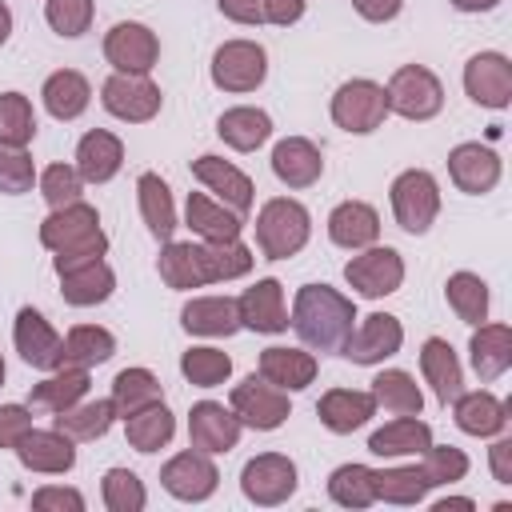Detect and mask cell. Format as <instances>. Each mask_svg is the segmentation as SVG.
Wrapping results in <instances>:
<instances>
[{"label": "cell", "mask_w": 512, "mask_h": 512, "mask_svg": "<svg viewBox=\"0 0 512 512\" xmlns=\"http://www.w3.org/2000/svg\"><path fill=\"white\" fill-rule=\"evenodd\" d=\"M328 496L340 508H372L376 504V468H368V464H340L328 476Z\"/></svg>", "instance_id": "cell-46"}, {"label": "cell", "mask_w": 512, "mask_h": 512, "mask_svg": "<svg viewBox=\"0 0 512 512\" xmlns=\"http://www.w3.org/2000/svg\"><path fill=\"white\" fill-rule=\"evenodd\" d=\"M216 132H220V140H224L228 148H236V152H256V148L272 136V116H268L264 108L240 104V108L220 112Z\"/></svg>", "instance_id": "cell-37"}, {"label": "cell", "mask_w": 512, "mask_h": 512, "mask_svg": "<svg viewBox=\"0 0 512 512\" xmlns=\"http://www.w3.org/2000/svg\"><path fill=\"white\" fill-rule=\"evenodd\" d=\"M388 196H392V216H396V224H400L404 232H412V236H424V232L436 224V216H440V184H436V176L424 172V168L400 172V176L392 180Z\"/></svg>", "instance_id": "cell-4"}, {"label": "cell", "mask_w": 512, "mask_h": 512, "mask_svg": "<svg viewBox=\"0 0 512 512\" xmlns=\"http://www.w3.org/2000/svg\"><path fill=\"white\" fill-rule=\"evenodd\" d=\"M272 172L288 188H312L324 176V156L308 136H284L272 148Z\"/></svg>", "instance_id": "cell-21"}, {"label": "cell", "mask_w": 512, "mask_h": 512, "mask_svg": "<svg viewBox=\"0 0 512 512\" xmlns=\"http://www.w3.org/2000/svg\"><path fill=\"white\" fill-rule=\"evenodd\" d=\"M448 176L460 192L468 196H484L500 184V156L480 144V140H468V144H456L448 152Z\"/></svg>", "instance_id": "cell-19"}, {"label": "cell", "mask_w": 512, "mask_h": 512, "mask_svg": "<svg viewBox=\"0 0 512 512\" xmlns=\"http://www.w3.org/2000/svg\"><path fill=\"white\" fill-rule=\"evenodd\" d=\"M500 0H452L456 12H492Z\"/></svg>", "instance_id": "cell-62"}, {"label": "cell", "mask_w": 512, "mask_h": 512, "mask_svg": "<svg viewBox=\"0 0 512 512\" xmlns=\"http://www.w3.org/2000/svg\"><path fill=\"white\" fill-rule=\"evenodd\" d=\"M240 312V328L252 332H288V304H284V288L280 280H256L252 288H244V296L236 300Z\"/></svg>", "instance_id": "cell-20"}, {"label": "cell", "mask_w": 512, "mask_h": 512, "mask_svg": "<svg viewBox=\"0 0 512 512\" xmlns=\"http://www.w3.org/2000/svg\"><path fill=\"white\" fill-rule=\"evenodd\" d=\"M40 96H44L48 116H56V120H76V116H84V108L92 104V84L84 80V72L60 68V72H52V76L44 80Z\"/></svg>", "instance_id": "cell-34"}, {"label": "cell", "mask_w": 512, "mask_h": 512, "mask_svg": "<svg viewBox=\"0 0 512 512\" xmlns=\"http://www.w3.org/2000/svg\"><path fill=\"white\" fill-rule=\"evenodd\" d=\"M432 508H436V512H448V508H460V512H472V508H476V500H468V496H444V500H436Z\"/></svg>", "instance_id": "cell-61"}, {"label": "cell", "mask_w": 512, "mask_h": 512, "mask_svg": "<svg viewBox=\"0 0 512 512\" xmlns=\"http://www.w3.org/2000/svg\"><path fill=\"white\" fill-rule=\"evenodd\" d=\"M180 328L188 336H232L240 332V312L232 296H196L180 308Z\"/></svg>", "instance_id": "cell-30"}, {"label": "cell", "mask_w": 512, "mask_h": 512, "mask_svg": "<svg viewBox=\"0 0 512 512\" xmlns=\"http://www.w3.org/2000/svg\"><path fill=\"white\" fill-rule=\"evenodd\" d=\"M104 60L116 68V72H136V76H148L160 60V40L148 24L140 20H120L108 28L104 36Z\"/></svg>", "instance_id": "cell-11"}, {"label": "cell", "mask_w": 512, "mask_h": 512, "mask_svg": "<svg viewBox=\"0 0 512 512\" xmlns=\"http://www.w3.org/2000/svg\"><path fill=\"white\" fill-rule=\"evenodd\" d=\"M112 352H116V336L108 328H100V324H76L64 336V360L60 364L96 368V364L112 360Z\"/></svg>", "instance_id": "cell-45"}, {"label": "cell", "mask_w": 512, "mask_h": 512, "mask_svg": "<svg viewBox=\"0 0 512 512\" xmlns=\"http://www.w3.org/2000/svg\"><path fill=\"white\" fill-rule=\"evenodd\" d=\"M368 392H372L376 408H384L392 416H420V408H424V392L404 368H384Z\"/></svg>", "instance_id": "cell-40"}, {"label": "cell", "mask_w": 512, "mask_h": 512, "mask_svg": "<svg viewBox=\"0 0 512 512\" xmlns=\"http://www.w3.org/2000/svg\"><path fill=\"white\" fill-rule=\"evenodd\" d=\"M156 272L176 292H188V288H204L208 284L204 260H200V244H192V240H164L160 260H156Z\"/></svg>", "instance_id": "cell-35"}, {"label": "cell", "mask_w": 512, "mask_h": 512, "mask_svg": "<svg viewBox=\"0 0 512 512\" xmlns=\"http://www.w3.org/2000/svg\"><path fill=\"white\" fill-rule=\"evenodd\" d=\"M40 244L52 256V268L56 276L68 272V268H80L88 260H100L108 252V236L100 228V216L92 204L76 200V204H64V208H52L40 224Z\"/></svg>", "instance_id": "cell-2"}, {"label": "cell", "mask_w": 512, "mask_h": 512, "mask_svg": "<svg viewBox=\"0 0 512 512\" xmlns=\"http://www.w3.org/2000/svg\"><path fill=\"white\" fill-rule=\"evenodd\" d=\"M240 432H244V424L236 420V412L216 400H200L188 412V444L196 452H208V456L232 452L240 444Z\"/></svg>", "instance_id": "cell-16"}, {"label": "cell", "mask_w": 512, "mask_h": 512, "mask_svg": "<svg viewBox=\"0 0 512 512\" xmlns=\"http://www.w3.org/2000/svg\"><path fill=\"white\" fill-rule=\"evenodd\" d=\"M160 484H164L168 496L188 500V504H200V500H208L220 488V472H216V464H212L208 452H196L192 448V452H176L160 468Z\"/></svg>", "instance_id": "cell-14"}, {"label": "cell", "mask_w": 512, "mask_h": 512, "mask_svg": "<svg viewBox=\"0 0 512 512\" xmlns=\"http://www.w3.org/2000/svg\"><path fill=\"white\" fill-rule=\"evenodd\" d=\"M184 220H188V228H192L200 240H236L240 228H244V216L232 212L228 204H220V200L208 196V192H188Z\"/></svg>", "instance_id": "cell-31"}, {"label": "cell", "mask_w": 512, "mask_h": 512, "mask_svg": "<svg viewBox=\"0 0 512 512\" xmlns=\"http://www.w3.org/2000/svg\"><path fill=\"white\" fill-rule=\"evenodd\" d=\"M332 120L336 128L352 132V136H368L388 120V96L384 84L376 80H344L332 96Z\"/></svg>", "instance_id": "cell-6"}, {"label": "cell", "mask_w": 512, "mask_h": 512, "mask_svg": "<svg viewBox=\"0 0 512 512\" xmlns=\"http://www.w3.org/2000/svg\"><path fill=\"white\" fill-rule=\"evenodd\" d=\"M312 236V216L292 196H272L256 212V248L264 260H288L296 256Z\"/></svg>", "instance_id": "cell-3"}, {"label": "cell", "mask_w": 512, "mask_h": 512, "mask_svg": "<svg viewBox=\"0 0 512 512\" xmlns=\"http://www.w3.org/2000/svg\"><path fill=\"white\" fill-rule=\"evenodd\" d=\"M8 32H12V12H8V4L0 0V44L8 40Z\"/></svg>", "instance_id": "cell-63"}, {"label": "cell", "mask_w": 512, "mask_h": 512, "mask_svg": "<svg viewBox=\"0 0 512 512\" xmlns=\"http://www.w3.org/2000/svg\"><path fill=\"white\" fill-rule=\"evenodd\" d=\"M32 184H36V164H32V156H28L24 148L0 144V192H4V196H24V192H32Z\"/></svg>", "instance_id": "cell-54"}, {"label": "cell", "mask_w": 512, "mask_h": 512, "mask_svg": "<svg viewBox=\"0 0 512 512\" xmlns=\"http://www.w3.org/2000/svg\"><path fill=\"white\" fill-rule=\"evenodd\" d=\"M180 372H184V380L196 384V388H216V384H224V380L232 376V356L220 352V348L200 344V348H188V352L180 356Z\"/></svg>", "instance_id": "cell-49"}, {"label": "cell", "mask_w": 512, "mask_h": 512, "mask_svg": "<svg viewBox=\"0 0 512 512\" xmlns=\"http://www.w3.org/2000/svg\"><path fill=\"white\" fill-rule=\"evenodd\" d=\"M432 492V480L420 464H400V468H376V500L412 508Z\"/></svg>", "instance_id": "cell-44"}, {"label": "cell", "mask_w": 512, "mask_h": 512, "mask_svg": "<svg viewBox=\"0 0 512 512\" xmlns=\"http://www.w3.org/2000/svg\"><path fill=\"white\" fill-rule=\"evenodd\" d=\"M420 372H424V380L432 384V392H436V400L444 408L464 392V368H460L452 344L440 340V336H428L420 344Z\"/></svg>", "instance_id": "cell-27"}, {"label": "cell", "mask_w": 512, "mask_h": 512, "mask_svg": "<svg viewBox=\"0 0 512 512\" xmlns=\"http://www.w3.org/2000/svg\"><path fill=\"white\" fill-rule=\"evenodd\" d=\"M316 416H320V424H324L328 432L348 436V432L364 428V424L376 416V400H372V392H364V388H332V392L320 396Z\"/></svg>", "instance_id": "cell-25"}, {"label": "cell", "mask_w": 512, "mask_h": 512, "mask_svg": "<svg viewBox=\"0 0 512 512\" xmlns=\"http://www.w3.org/2000/svg\"><path fill=\"white\" fill-rule=\"evenodd\" d=\"M108 400H112L116 416H132V412H140V408L164 400V384H160L156 372H148V368H124V372H116Z\"/></svg>", "instance_id": "cell-43"}, {"label": "cell", "mask_w": 512, "mask_h": 512, "mask_svg": "<svg viewBox=\"0 0 512 512\" xmlns=\"http://www.w3.org/2000/svg\"><path fill=\"white\" fill-rule=\"evenodd\" d=\"M112 420H116L112 400H76L72 408L52 416V428H60L68 440L84 444V440H100L112 428Z\"/></svg>", "instance_id": "cell-39"}, {"label": "cell", "mask_w": 512, "mask_h": 512, "mask_svg": "<svg viewBox=\"0 0 512 512\" xmlns=\"http://www.w3.org/2000/svg\"><path fill=\"white\" fill-rule=\"evenodd\" d=\"M124 436L136 452H160L176 436V416L164 408V400H156V404L124 416Z\"/></svg>", "instance_id": "cell-41"}, {"label": "cell", "mask_w": 512, "mask_h": 512, "mask_svg": "<svg viewBox=\"0 0 512 512\" xmlns=\"http://www.w3.org/2000/svg\"><path fill=\"white\" fill-rule=\"evenodd\" d=\"M328 240L336 248H348V252H360L368 244L380 240V212L364 200H344L328 212Z\"/></svg>", "instance_id": "cell-23"}, {"label": "cell", "mask_w": 512, "mask_h": 512, "mask_svg": "<svg viewBox=\"0 0 512 512\" xmlns=\"http://www.w3.org/2000/svg\"><path fill=\"white\" fill-rule=\"evenodd\" d=\"M36 136V112L24 92H0V144L28 148Z\"/></svg>", "instance_id": "cell-48"}, {"label": "cell", "mask_w": 512, "mask_h": 512, "mask_svg": "<svg viewBox=\"0 0 512 512\" xmlns=\"http://www.w3.org/2000/svg\"><path fill=\"white\" fill-rule=\"evenodd\" d=\"M232 24H264V0H216Z\"/></svg>", "instance_id": "cell-57"}, {"label": "cell", "mask_w": 512, "mask_h": 512, "mask_svg": "<svg viewBox=\"0 0 512 512\" xmlns=\"http://www.w3.org/2000/svg\"><path fill=\"white\" fill-rule=\"evenodd\" d=\"M240 492L260 508H276L296 492V464L284 452H260L244 464Z\"/></svg>", "instance_id": "cell-10"}, {"label": "cell", "mask_w": 512, "mask_h": 512, "mask_svg": "<svg viewBox=\"0 0 512 512\" xmlns=\"http://www.w3.org/2000/svg\"><path fill=\"white\" fill-rule=\"evenodd\" d=\"M0 384H4V356H0Z\"/></svg>", "instance_id": "cell-64"}, {"label": "cell", "mask_w": 512, "mask_h": 512, "mask_svg": "<svg viewBox=\"0 0 512 512\" xmlns=\"http://www.w3.org/2000/svg\"><path fill=\"white\" fill-rule=\"evenodd\" d=\"M420 468L428 472L432 488H444V484H456V480L468 476V456L452 444H428L420 452Z\"/></svg>", "instance_id": "cell-52"}, {"label": "cell", "mask_w": 512, "mask_h": 512, "mask_svg": "<svg viewBox=\"0 0 512 512\" xmlns=\"http://www.w3.org/2000/svg\"><path fill=\"white\" fill-rule=\"evenodd\" d=\"M384 96H388V112H396L404 120H432L444 108V84L424 64L396 68L392 80H388V88H384Z\"/></svg>", "instance_id": "cell-5"}, {"label": "cell", "mask_w": 512, "mask_h": 512, "mask_svg": "<svg viewBox=\"0 0 512 512\" xmlns=\"http://www.w3.org/2000/svg\"><path fill=\"white\" fill-rule=\"evenodd\" d=\"M100 100L124 124H148L164 104L160 88L148 76H136V72H112L100 88Z\"/></svg>", "instance_id": "cell-12"}, {"label": "cell", "mask_w": 512, "mask_h": 512, "mask_svg": "<svg viewBox=\"0 0 512 512\" xmlns=\"http://www.w3.org/2000/svg\"><path fill=\"white\" fill-rule=\"evenodd\" d=\"M228 408L236 412V420L244 428H256V432H276L288 416H292V404H288V392L268 384L264 376H248L232 388L228 396Z\"/></svg>", "instance_id": "cell-7"}, {"label": "cell", "mask_w": 512, "mask_h": 512, "mask_svg": "<svg viewBox=\"0 0 512 512\" xmlns=\"http://www.w3.org/2000/svg\"><path fill=\"white\" fill-rule=\"evenodd\" d=\"M192 176L220 200V204H228L232 212H248L252 208V180L236 168V164H228L224 156H196L192 160Z\"/></svg>", "instance_id": "cell-22"}, {"label": "cell", "mask_w": 512, "mask_h": 512, "mask_svg": "<svg viewBox=\"0 0 512 512\" xmlns=\"http://www.w3.org/2000/svg\"><path fill=\"white\" fill-rule=\"evenodd\" d=\"M468 352H472V368L484 384L500 380L512 368V328L508 324H476Z\"/></svg>", "instance_id": "cell-32"}, {"label": "cell", "mask_w": 512, "mask_h": 512, "mask_svg": "<svg viewBox=\"0 0 512 512\" xmlns=\"http://www.w3.org/2000/svg\"><path fill=\"white\" fill-rule=\"evenodd\" d=\"M124 168V144L116 132L92 128L80 136L76 144V172L84 184H108L116 172Z\"/></svg>", "instance_id": "cell-24"}, {"label": "cell", "mask_w": 512, "mask_h": 512, "mask_svg": "<svg viewBox=\"0 0 512 512\" xmlns=\"http://www.w3.org/2000/svg\"><path fill=\"white\" fill-rule=\"evenodd\" d=\"M352 8H356L368 24H388V20H396V16H400L404 0H352Z\"/></svg>", "instance_id": "cell-58"}, {"label": "cell", "mask_w": 512, "mask_h": 512, "mask_svg": "<svg viewBox=\"0 0 512 512\" xmlns=\"http://www.w3.org/2000/svg\"><path fill=\"white\" fill-rule=\"evenodd\" d=\"M400 344H404V324L392 312H368L352 328V336L344 340L340 356H348L352 364H364L368 368V364H384L388 356H396Z\"/></svg>", "instance_id": "cell-13"}, {"label": "cell", "mask_w": 512, "mask_h": 512, "mask_svg": "<svg viewBox=\"0 0 512 512\" xmlns=\"http://www.w3.org/2000/svg\"><path fill=\"white\" fill-rule=\"evenodd\" d=\"M344 280L348 288H356L360 296L368 300H380V296H392L400 284H404V260L396 248H380V244H368L360 248L348 264H344Z\"/></svg>", "instance_id": "cell-9"}, {"label": "cell", "mask_w": 512, "mask_h": 512, "mask_svg": "<svg viewBox=\"0 0 512 512\" xmlns=\"http://www.w3.org/2000/svg\"><path fill=\"white\" fill-rule=\"evenodd\" d=\"M28 428H32L28 404H0V448H16Z\"/></svg>", "instance_id": "cell-56"}, {"label": "cell", "mask_w": 512, "mask_h": 512, "mask_svg": "<svg viewBox=\"0 0 512 512\" xmlns=\"http://www.w3.org/2000/svg\"><path fill=\"white\" fill-rule=\"evenodd\" d=\"M92 16H96V4L92 0H44V20L56 36H84L92 28Z\"/></svg>", "instance_id": "cell-51"}, {"label": "cell", "mask_w": 512, "mask_h": 512, "mask_svg": "<svg viewBox=\"0 0 512 512\" xmlns=\"http://www.w3.org/2000/svg\"><path fill=\"white\" fill-rule=\"evenodd\" d=\"M12 452L28 472H44V476L72 472L76 464V440H68L60 428H28Z\"/></svg>", "instance_id": "cell-18"}, {"label": "cell", "mask_w": 512, "mask_h": 512, "mask_svg": "<svg viewBox=\"0 0 512 512\" xmlns=\"http://www.w3.org/2000/svg\"><path fill=\"white\" fill-rule=\"evenodd\" d=\"M288 324L312 352H340L356 328V304L332 284H304L292 300Z\"/></svg>", "instance_id": "cell-1"}, {"label": "cell", "mask_w": 512, "mask_h": 512, "mask_svg": "<svg viewBox=\"0 0 512 512\" xmlns=\"http://www.w3.org/2000/svg\"><path fill=\"white\" fill-rule=\"evenodd\" d=\"M136 200H140V216H144L148 232H152L160 244L172 240V232H176V204H172L168 184H164L156 172H140V180H136Z\"/></svg>", "instance_id": "cell-38"}, {"label": "cell", "mask_w": 512, "mask_h": 512, "mask_svg": "<svg viewBox=\"0 0 512 512\" xmlns=\"http://www.w3.org/2000/svg\"><path fill=\"white\" fill-rule=\"evenodd\" d=\"M200 260H204V276L208 284H220V280H240L252 272L256 256L248 244L236 240H200Z\"/></svg>", "instance_id": "cell-42"}, {"label": "cell", "mask_w": 512, "mask_h": 512, "mask_svg": "<svg viewBox=\"0 0 512 512\" xmlns=\"http://www.w3.org/2000/svg\"><path fill=\"white\" fill-rule=\"evenodd\" d=\"M12 340H16L20 360L32 364V368H40V372L60 368V360H64V340L56 336V328H52L36 308H20V312H16Z\"/></svg>", "instance_id": "cell-17"}, {"label": "cell", "mask_w": 512, "mask_h": 512, "mask_svg": "<svg viewBox=\"0 0 512 512\" xmlns=\"http://www.w3.org/2000/svg\"><path fill=\"white\" fill-rule=\"evenodd\" d=\"M464 92L480 108H508L512 104V60L504 52H476L464 64Z\"/></svg>", "instance_id": "cell-15"}, {"label": "cell", "mask_w": 512, "mask_h": 512, "mask_svg": "<svg viewBox=\"0 0 512 512\" xmlns=\"http://www.w3.org/2000/svg\"><path fill=\"white\" fill-rule=\"evenodd\" d=\"M32 508L36 512H84V496L64 484H44L32 492Z\"/></svg>", "instance_id": "cell-55"}, {"label": "cell", "mask_w": 512, "mask_h": 512, "mask_svg": "<svg viewBox=\"0 0 512 512\" xmlns=\"http://www.w3.org/2000/svg\"><path fill=\"white\" fill-rule=\"evenodd\" d=\"M100 496H104L108 512H144V504H148L144 480L128 468H108L100 480Z\"/></svg>", "instance_id": "cell-50"}, {"label": "cell", "mask_w": 512, "mask_h": 512, "mask_svg": "<svg viewBox=\"0 0 512 512\" xmlns=\"http://www.w3.org/2000/svg\"><path fill=\"white\" fill-rule=\"evenodd\" d=\"M88 368H72V364H60V368H52L40 384H32V396H28V408L32 412H64V408H72L76 400H84L88 396Z\"/></svg>", "instance_id": "cell-28"}, {"label": "cell", "mask_w": 512, "mask_h": 512, "mask_svg": "<svg viewBox=\"0 0 512 512\" xmlns=\"http://www.w3.org/2000/svg\"><path fill=\"white\" fill-rule=\"evenodd\" d=\"M300 16H304V0H264V20H268V24L288 28V24H296Z\"/></svg>", "instance_id": "cell-60"}, {"label": "cell", "mask_w": 512, "mask_h": 512, "mask_svg": "<svg viewBox=\"0 0 512 512\" xmlns=\"http://www.w3.org/2000/svg\"><path fill=\"white\" fill-rule=\"evenodd\" d=\"M316 356L304 348H264L260 352V376L284 392H300L316 380Z\"/></svg>", "instance_id": "cell-33"}, {"label": "cell", "mask_w": 512, "mask_h": 512, "mask_svg": "<svg viewBox=\"0 0 512 512\" xmlns=\"http://www.w3.org/2000/svg\"><path fill=\"white\" fill-rule=\"evenodd\" d=\"M112 292H116V272H112V264H108L104 256H100V260H88V264H80V268L60 272V296H64L72 308L104 304Z\"/></svg>", "instance_id": "cell-29"}, {"label": "cell", "mask_w": 512, "mask_h": 512, "mask_svg": "<svg viewBox=\"0 0 512 512\" xmlns=\"http://www.w3.org/2000/svg\"><path fill=\"white\" fill-rule=\"evenodd\" d=\"M428 444H432V428L420 416H396L368 436V452L388 456V460L392 456H420Z\"/></svg>", "instance_id": "cell-36"}, {"label": "cell", "mask_w": 512, "mask_h": 512, "mask_svg": "<svg viewBox=\"0 0 512 512\" xmlns=\"http://www.w3.org/2000/svg\"><path fill=\"white\" fill-rule=\"evenodd\" d=\"M488 464H492L496 484H512V440H508V436H500V440L488 448Z\"/></svg>", "instance_id": "cell-59"}, {"label": "cell", "mask_w": 512, "mask_h": 512, "mask_svg": "<svg viewBox=\"0 0 512 512\" xmlns=\"http://www.w3.org/2000/svg\"><path fill=\"white\" fill-rule=\"evenodd\" d=\"M452 420H456L460 432L488 440V436H500V432L508 428V404H504L500 396H492L488 388H480V392H460V396L452 400Z\"/></svg>", "instance_id": "cell-26"}, {"label": "cell", "mask_w": 512, "mask_h": 512, "mask_svg": "<svg viewBox=\"0 0 512 512\" xmlns=\"http://www.w3.org/2000/svg\"><path fill=\"white\" fill-rule=\"evenodd\" d=\"M268 76V52L256 40H224L212 52V84L220 92H256Z\"/></svg>", "instance_id": "cell-8"}, {"label": "cell", "mask_w": 512, "mask_h": 512, "mask_svg": "<svg viewBox=\"0 0 512 512\" xmlns=\"http://www.w3.org/2000/svg\"><path fill=\"white\" fill-rule=\"evenodd\" d=\"M444 296H448V308L464 320V324H484L488 320V284L476 276V272H452L448 284H444Z\"/></svg>", "instance_id": "cell-47"}, {"label": "cell", "mask_w": 512, "mask_h": 512, "mask_svg": "<svg viewBox=\"0 0 512 512\" xmlns=\"http://www.w3.org/2000/svg\"><path fill=\"white\" fill-rule=\"evenodd\" d=\"M84 192V180L76 172V164H52L40 172V196L48 200V208H64V204H76Z\"/></svg>", "instance_id": "cell-53"}]
</instances>
